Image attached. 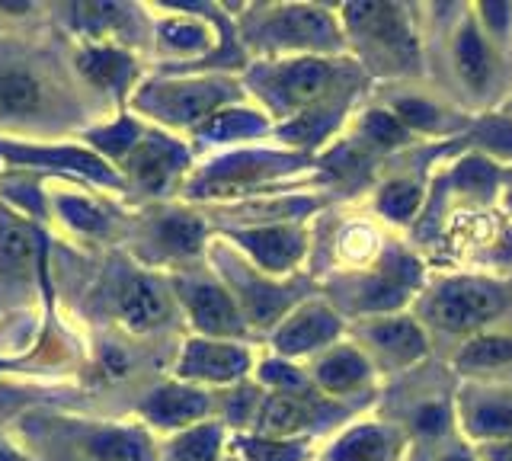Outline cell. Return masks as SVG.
<instances>
[{
	"label": "cell",
	"mask_w": 512,
	"mask_h": 461,
	"mask_svg": "<svg viewBox=\"0 0 512 461\" xmlns=\"http://www.w3.org/2000/svg\"><path fill=\"white\" fill-rule=\"evenodd\" d=\"M500 308H503V295L490 282L458 279L442 285L436 292L429 305V317L442 330H474L500 314Z\"/></svg>",
	"instance_id": "obj_1"
},
{
	"label": "cell",
	"mask_w": 512,
	"mask_h": 461,
	"mask_svg": "<svg viewBox=\"0 0 512 461\" xmlns=\"http://www.w3.org/2000/svg\"><path fill=\"white\" fill-rule=\"evenodd\" d=\"M224 97H228V90L221 84H180V87H157L144 100L160 116L192 122L205 116L208 109H215Z\"/></svg>",
	"instance_id": "obj_2"
},
{
	"label": "cell",
	"mask_w": 512,
	"mask_h": 461,
	"mask_svg": "<svg viewBox=\"0 0 512 461\" xmlns=\"http://www.w3.org/2000/svg\"><path fill=\"white\" fill-rule=\"evenodd\" d=\"M180 372L189 378H212V381H228L247 372V353L237 346L224 343H189L186 359Z\"/></svg>",
	"instance_id": "obj_3"
},
{
	"label": "cell",
	"mask_w": 512,
	"mask_h": 461,
	"mask_svg": "<svg viewBox=\"0 0 512 461\" xmlns=\"http://www.w3.org/2000/svg\"><path fill=\"white\" fill-rule=\"evenodd\" d=\"M269 36L288 45H324L333 39V23L324 10L288 7L269 20Z\"/></svg>",
	"instance_id": "obj_4"
},
{
	"label": "cell",
	"mask_w": 512,
	"mask_h": 461,
	"mask_svg": "<svg viewBox=\"0 0 512 461\" xmlns=\"http://www.w3.org/2000/svg\"><path fill=\"white\" fill-rule=\"evenodd\" d=\"M10 161H20V164H45V167H58V170H74V173H84V177H93L100 183H116L112 170L100 161L96 154L87 151H74V148H0Z\"/></svg>",
	"instance_id": "obj_5"
},
{
	"label": "cell",
	"mask_w": 512,
	"mask_h": 461,
	"mask_svg": "<svg viewBox=\"0 0 512 461\" xmlns=\"http://www.w3.org/2000/svg\"><path fill=\"white\" fill-rule=\"evenodd\" d=\"M189 311L192 321L205 333H240L244 321L234 308V301L224 295L218 285H196L189 292Z\"/></svg>",
	"instance_id": "obj_6"
},
{
	"label": "cell",
	"mask_w": 512,
	"mask_h": 461,
	"mask_svg": "<svg viewBox=\"0 0 512 461\" xmlns=\"http://www.w3.org/2000/svg\"><path fill=\"white\" fill-rule=\"evenodd\" d=\"M340 330V321L324 311V308H311V311H301L298 317H292L276 337V346L282 353H308V349L327 343L336 337Z\"/></svg>",
	"instance_id": "obj_7"
},
{
	"label": "cell",
	"mask_w": 512,
	"mask_h": 461,
	"mask_svg": "<svg viewBox=\"0 0 512 461\" xmlns=\"http://www.w3.org/2000/svg\"><path fill=\"white\" fill-rule=\"evenodd\" d=\"M240 244H244L266 269H288L301 257V247H304L301 234L292 228H266V231L240 234Z\"/></svg>",
	"instance_id": "obj_8"
},
{
	"label": "cell",
	"mask_w": 512,
	"mask_h": 461,
	"mask_svg": "<svg viewBox=\"0 0 512 461\" xmlns=\"http://www.w3.org/2000/svg\"><path fill=\"white\" fill-rule=\"evenodd\" d=\"M183 161H186V154L180 145H173V141H167V138H148L138 145L132 170L148 189H160Z\"/></svg>",
	"instance_id": "obj_9"
},
{
	"label": "cell",
	"mask_w": 512,
	"mask_h": 461,
	"mask_svg": "<svg viewBox=\"0 0 512 461\" xmlns=\"http://www.w3.org/2000/svg\"><path fill=\"white\" fill-rule=\"evenodd\" d=\"M36 257H39V241L32 228L10 218L0 221V273L23 279L36 269Z\"/></svg>",
	"instance_id": "obj_10"
},
{
	"label": "cell",
	"mask_w": 512,
	"mask_h": 461,
	"mask_svg": "<svg viewBox=\"0 0 512 461\" xmlns=\"http://www.w3.org/2000/svg\"><path fill=\"white\" fill-rule=\"evenodd\" d=\"M144 410H148V417L160 426H180V423L202 417L208 410V397L192 388H164L148 397Z\"/></svg>",
	"instance_id": "obj_11"
},
{
	"label": "cell",
	"mask_w": 512,
	"mask_h": 461,
	"mask_svg": "<svg viewBox=\"0 0 512 461\" xmlns=\"http://www.w3.org/2000/svg\"><path fill=\"white\" fill-rule=\"evenodd\" d=\"M122 314L132 327H151L167 317V301L151 279H132L122 292Z\"/></svg>",
	"instance_id": "obj_12"
},
{
	"label": "cell",
	"mask_w": 512,
	"mask_h": 461,
	"mask_svg": "<svg viewBox=\"0 0 512 461\" xmlns=\"http://www.w3.org/2000/svg\"><path fill=\"white\" fill-rule=\"evenodd\" d=\"M330 84V68L324 61H298L279 77V90L288 103H311Z\"/></svg>",
	"instance_id": "obj_13"
},
{
	"label": "cell",
	"mask_w": 512,
	"mask_h": 461,
	"mask_svg": "<svg viewBox=\"0 0 512 461\" xmlns=\"http://www.w3.org/2000/svg\"><path fill=\"white\" fill-rule=\"evenodd\" d=\"M391 436L375 426L352 429V433L330 452V461H388Z\"/></svg>",
	"instance_id": "obj_14"
},
{
	"label": "cell",
	"mask_w": 512,
	"mask_h": 461,
	"mask_svg": "<svg viewBox=\"0 0 512 461\" xmlns=\"http://www.w3.org/2000/svg\"><path fill=\"white\" fill-rule=\"evenodd\" d=\"M288 167V161H282V157L276 154H263V151H247V154H234L228 157V161H221L212 167V173H208V180H221V183H231V180H260L266 177V173L272 170H282Z\"/></svg>",
	"instance_id": "obj_15"
},
{
	"label": "cell",
	"mask_w": 512,
	"mask_h": 461,
	"mask_svg": "<svg viewBox=\"0 0 512 461\" xmlns=\"http://www.w3.org/2000/svg\"><path fill=\"white\" fill-rule=\"evenodd\" d=\"M80 71L96 84L122 90L128 77H132V58L116 49H93V52H84V58H80Z\"/></svg>",
	"instance_id": "obj_16"
},
{
	"label": "cell",
	"mask_w": 512,
	"mask_h": 461,
	"mask_svg": "<svg viewBox=\"0 0 512 461\" xmlns=\"http://www.w3.org/2000/svg\"><path fill=\"white\" fill-rule=\"evenodd\" d=\"M311 423V407L298 401V397H272L263 410V420H260V429L269 436H288V433H298Z\"/></svg>",
	"instance_id": "obj_17"
},
{
	"label": "cell",
	"mask_w": 512,
	"mask_h": 461,
	"mask_svg": "<svg viewBox=\"0 0 512 461\" xmlns=\"http://www.w3.org/2000/svg\"><path fill=\"white\" fill-rule=\"evenodd\" d=\"M365 375H368V362L359 353H349V349H340V353L327 356L324 362H320V369H317L320 385L330 388V391L356 388L365 381Z\"/></svg>",
	"instance_id": "obj_18"
},
{
	"label": "cell",
	"mask_w": 512,
	"mask_h": 461,
	"mask_svg": "<svg viewBox=\"0 0 512 461\" xmlns=\"http://www.w3.org/2000/svg\"><path fill=\"white\" fill-rule=\"evenodd\" d=\"M372 340L384 349V353H391V356L404 359V362L416 359V356H420L423 349H426L423 333L416 330L410 321H388V324H378V327L372 330Z\"/></svg>",
	"instance_id": "obj_19"
},
{
	"label": "cell",
	"mask_w": 512,
	"mask_h": 461,
	"mask_svg": "<svg viewBox=\"0 0 512 461\" xmlns=\"http://www.w3.org/2000/svg\"><path fill=\"white\" fill-rule=\"evenodd\" d=\"M39 106V87L26 74H0V116L20 119Z\"/></svg>",
	"instance_id": "obj_20"
},
{
	"label": "cell",
	"mask_w": 512,
	"mask_h": 461,
	"mask_svg": "<svg viewBox=\"0 0 512 461\" xmlns=\"http://www.w3.org/2000/svg\"><path fill=\"white\" fill-rule=\"evenodd\" d=\"M458 68L464 74V81L471 87H484L490 77V52L484 39L477 36V29L468 26L458 39Z\"/></svg>",
	"instance_id": "obj_21"
},
{
	"label": "cell",
	"mask_w": 512,
	"mask_h": 461,
	"mask_svg": "<svg viewBox=\"0 0 512 461\" xmlns=\"http://www.w3.org/2000/svg\"><path fill=\"white\" fill-rule=\"evenodd\" d=\"M100 461H151V445L138 433H103L93 439Z\"/></svg>",
	"instance_id": "obj_22"
},
{
	"label": "cell",
	"mask_w": 512,
	"mask_h": 461,
	"mask_svg": "<svg viewBox=\"0 0 512 461\" xmlns=\"http://www.w3.org/2000/svg\"><path fill=\"white\" fill-rule=\"evenodd\" d=\"M458 362L468 365V369H493V365H506V362H512V340H506V337H480L471 346L461 349Z\"/></svg>",
	"instance_id": "obj_23"
},
{
	"label": "cell",
	"mask_w": 512,
	"mask_h": 461,
	"mask_svg": "<svg viewBox=\"0 0 512 461\" xmlns=\"http://www.w3.org/2000/svg\"><path fill=\"white\" fill-rule=\"evenodd\" d=\"M221 449V429L218 426H202L186 433L173 445V461H215Z\"/></svg>",
	"instance_id": "obj_24"
},
{
	"label": "cell",
	"mask_w": 512,
	"mask_h": 461,
	"mask_svg": "<svg viewBox=\"0 0 512 461\" xmlns=\"http://www.w3.org/2000/svg\"><path fill=\"white\" fill-rule=\"evenodd\" d=\"M160 237L164 244L180 250V253H196L202 244V225L196 218H186V215H173L160 225Z\"/></svg>",
	"instance_id": "obj_25"
},
{
	"label": "cell",
	"mask_w": 512,
	"mask_h": 461,
	"mask_svg": "<svg viewBox=\"0 0 512 461\" xmlns=\"http://www.w3.org/2000/svg\"><path fill=\"white\" fill-rule=\"evenodd\" d=\"M474 436H512V404H480L471 417Z\"/></svg>",
	"instance_id": "obj_26"
},
{
	"label": "cell",
	"mask_w": 512,
	"mask_h": 461,
	"mask_svg": "<svg viewBox=\"0 0 512 461\" xmlns=\"http://www.w3.org/2000/svg\"><path fill=\"white\" fill-rule=\"evenodd\" d=\"M263 129V119L253 113H221L205 125V135L212 138H237V135H253Z\"/></svg>",
	"instance_id": "obj_27"
},
{
	"label": "cell",
	"mask_w": 512,
	"mask_h": 461,
	"mask_svg": "<svg viewBox=\"0 0 512 461\" xmlns=\"http://www.w3.org/2000/svg\"><path fill=\"white\" fill-rule=\"evenodd\" d=\"M420 205V189L413 183H391L388 189L381 193V212H388L391 218H410Z\"/></svg>",
	"instance_id": "obj_28"
},
{
	"label": "cell",
	"mask_w": 512,
	"mask_h": 461,
	"mask_svg": "<svg viewBox=\"0 0 512 461\" xmlns=\"http://www.w3.org/2000/svg\"><path fill=\"white\" fill-rule=\"evenodd\" d=\"M250 461H301L304 445L298 442H272V439H250L244 442Z\"/></svg>",
	"instance_id": "obj_29"
},
{
	"label": "cell",
	"mask_w": 512,
	"mask_h": 461,
	"mask_svg": "<svg viewBox=\"0 0 512 461\" xmlns=\"http://www.w3.org/2000/svg\"><path fill=\"white\" fill-rule=\"evenodd\" d=\"M61 215L80 231H103L106 225L103 215L96 212L90 202H80V199H61Z\"/></svg>",
	"instance_id": "obj_30"
},
{
	"label": "cell",
	"mask_w": 512,
	"mask_h": 461,
	"mask_svg": "<svg viewBox=\"0 0 512 461\" xmlns=\"http://www.w3.org/2000/svg\"><path fill=\"white\" fill-rule=\"evenodd\" d=\"M77 17L87 29H106V26H116L125 17V7H119V4H80Z\"/></svg>",
	"instance_id": "obj_31"
},
{
	"label": "cell",
	"mask_w": 512,
	"mask_h": 461,
	"mask_svg": "<svg viewBox=\"0 0 512 461\" xmlns=\"http://www.w3.org/2000/svg\"><path fill=\"white\" fill-rule=\"evenodd\" d=\"M493 167L487 161H468V164H461L458 173H455V180L461 189H474V193H487V189L493 186Z\"/></svg>",
	"instance_id": "obj_32"
},
{
	"label": "cell",
	"mask_w": 512,
	"mask_h": 461,
	"mask_svg": "<svg viewBox=\"0 0 512 461\" xmlns=\"http://www.w3.org/2000/svg\"><path fill=\"white\" fill-rule=\"evenodd\" d=\"M93 141H96V145H100L103 151H109V154H125V151L138 141V129H135L132 122H119V125H112L109 132L93 135Z\"/></svg>",
	"instance_id": "obj_33"
},
{
	"label": "cell",
	"mask_w": 512,
	"mask_h": 461,
	"mask_svg": "<svg viewBox=\"0 0 512 461\" xmlns=\"http://www.w3.org/2000/svg\"><path fill=\"white\" fill-rule=\"evenodd\" d=\"M288 301V295L285 292H272V289H260V285H256V289L250 292V314L256 317V321H269V317H276L279 311H282V305Z\"/></svg>",
	"instance_id": "obj_34"
},
{
	"label": "cell",
	"mask_w": 512,
	"mask_h": 461,
	"mask_svg": "<svg viewBox=\"0 0 512 461\" xmlns=\"http://www.w3.org/2000/svg\"><path fill=\"white\" fill-rule=\"evenodd\" d=\"M404 301V289H400V282H391V279H375L368 285V295H365V305L378 311V308H394Z\"/></svg>",
	"instance_id": "obj_35"
},
{
	"label": "cell",
	"mask_w": 512,
	"mask_h": 461,
	"mask_svg": "<svg viewBox=\"0 0 512 461\" xmlns=\"http://www.w3.org/2000/svg\"><path fill=\"white\" fill-rule=\"evenodd\" d=\"M477 138H480V145H487L490 151L512 157V122L493 119V122L484 125V129H480Z\"/></svg>",
	"instance_id": "obj_36"
},
{
	"label": "cell",
	"mask_w": 512,
	"mask_h": 461,
	"mask_svg": "<svg viewBox=\"0 0 512 461\" xmlns=\"http://www.w3.org/2000/svg\"><path fill=\"white\" fill-rule=\"evenodd\" d=\"M365 129L372 135L378 145H397L400 138H404V129H400V122L388 113H372L365 119Z\"/></svg>",
	"instance_id": "obj_37"
},
{
	"label": "cell",
	"mask_w": 512,
	"mask_h": 461,
	"mask_svg": "<svg viewBox=\"0 0 512 461\" xmlns=\"http://www.w3.org/2000/svg\"><path fill=\"white\" fill-rule=\"evenodd\" d=\"M164 39L170 45H180V49H202L205 45V33L192 23H170L164 26Z\"/></svg>",
	"instance_id": "obj_38"
},
{
	"label": "cell",
	"mask_w": 512,
	"mask_h": 461,
	"mask_svg": "<svg viewBox=\"0 0 512 461\" xmlns=\"http://www.w3.org/2000/svg\"><path fill=\"white\" fill-rule=\"evenodd\" d=\"M397 113L404 116V122H410L413 129H429V125L439 119L436 109L426 106L423 100H404V103L397 106Z\"/></svg>",
	"instance_id": "obj_39"
},
{
	"label": "cell",
	"mask_w": 512,
	"mask_h": 461,
	"mask_svg": "<svg viewBox=\"0 0 512 461\" xmlns=\"http://www.w3.org/2000/svg\"><path fill=\"white\" fill-rule=\"evenodd\" d=\"M327 125H330V116H311V119H301L295 125H288V132L285 138H292V141H314L327 132Z\"/></svg>",
	"instance_id": "obj_40"
},
{
	"label": "cell",
	"mask_w": 512,
	"mask_h": 461,
	"mask_svg": "<svg viewBox=\"0 0 512 461\" xmlns=\"http://www.w3.org/2000/svg\"><path fill=\"white\" fill-rule=\"evenodd\" d=\"M263 378H266V381H272V385L288 388V391H301V388H304L301 375H298L295 369H288V365H282V362L266 365V369H263Z\"/></svg>",
	"instance_id": "obj_41"
},
{
	"label": "cell",
	"mask_w": 512,
	"mask_h": 461,
	"mask_svg": "<svg viewBox=\"0 0 512 461\" xmlns=\"http://www.w3.org/2000/svg\"><path fill=\"white\" fill-rule=\"evenodd\" d=\"M442 426H445V410L442 407H426L420 413V429H426V433H439Z\"/></svg>",
	"instance_id": "obj_42"
},
{
	"label": "cell",
	"mask_w": 512,
	"mask_h": 461,
	"mask_svg": "<svg viewBox=\"0 0 512 461\" xmlns=\"http://www.w3.org/2000/svg\"><path fill=\"white\" fill-rule=\"evenodd\" d=\"M480 10H484V17H487V20H493V29H496V33H503V29H506V20H509V4H484Z\"/></svg>",
	"instance_id": "obj_43"
},
{
	"label": "cell",
	"mask_w": 512,
	"mask_h": 461,
	"mask_svg": "<svg viewBox=\"0 0 512 461\" xmlns=\"http://www.w3.org/2000/svg\"><path fill=\"white\" fill-rule=\"evenodd\" d=\"M490 458H493V461H512V442L496 445V449H490Z\"/></svg>",
	"instance_id": "obj_44"
},
{
	"label": "cell",
	"mask_w": 512,
	"mask_h": 461,
	"mask_svg": "<svg viewBox=\"0 0 512 461\" xmlns=\"http://www.w3.org/2000/svg\"><path fill=\"white\" fill-rule=\"evenodd\" d=\"M0 461H23L20 455H13V452H4V449H0Z\"/></svg>",
	"instance_id": "obj_45"
},
{
	"label": "cell",
	"mask_w": 512,
	"mask_h": 461,
	"mask_svg": "<svg viewBox=\"0 0 512 461\" xmlns=\"http://www.w3.org/2000/svg\"><path fill=\"white\" fill-rule=\"evenodd\" d=\"M445 461H471V458H464V455H452V458H445Z\"/></svg>",
	"instance_id": "obj_46"
},
{
	"label": "cell",
	"mask_w": 512,
	"mask_h": 461,
	"mask_svg": "<svg viewBox=\"0 0 512 461\" xmlns=\"http://www.w3.org/2000/svg\"><path fill=\"white\" fill-rule=\"evenodd\" d=\"M509 205H512V196H509Z\"/></svg>",
	"instance_id": "obj_47"
}]
</instances>
